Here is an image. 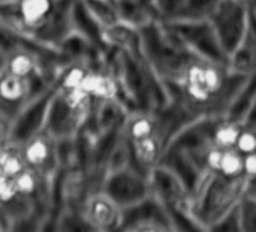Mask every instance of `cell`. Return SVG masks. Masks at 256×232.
<instances>
[{"mask_svg": "<svg viewBox=\"0 0 256 232\" xmlns=\"http://www.w3.org/2000/svg\"><path fill=\"white\" fill-rule=\"evenodd\" d=\"M14 180V186L18 194H24V196H30L35 198L40 190H41V184H42V176L40 175V172L34 168H24Z\"/></svg>", "mask_w": 256, "mask_h": 232, "instance_id": "20", "label": "cell"}, {"mask_svg": "<svg viewBox=\"0 0 256 232\" xmlns=\"http://www.w3.org/2000/svg\"><path fill=\"white\" fill-rule=\"evenodd\" d=\"M36 70H38V60L32 52L20 47L8 50L6 71L23 78H30L35 76Z\"/></svg>", "mask_w": 256, "mask_h": 232, "instance_id": "16", "label": "cell"}, {"mask_svg": "<svg viewBox=\"0 0 256 232\" xmlns=\"http://www.w3.org/2000/svg\"><path fill=\"white\" fill-rule=\"evenodd\" d=\"M254 100H256V71L252 72L246 78L242 88L240 89V92L235 95V98L229 104V107L224 113V120L235 121L242 126V120L246 118V114L248 113Z\"/></svg>", "mask_w": 256, "mask_h": 232, "instance_id": "13", "label": "cell"}, {"mask_svg": "<svg viewBox=\"0 0 256 232\" xmlns=\"http://www.w3.org/2000/svg\"><path fill=\"white\" fill-rule=\"evenodd\" d=\"M241 130H242V126L240 122L222 118L212 132V144L222 150L235 148Z\"/></svg>", "mask_w": 256, "mask_h": 232, "instance_id": "18", "label": "cell"}, {"mask_svg": "<svg viewBox=\"0 0 256 232\" xmlns=\"http://www.w3.org/2000/svg\"><path fill=\"white\" fill-rule=\"evenodd\" d=\"M89 108L90 106L80 108L72 107L65 100L64 92L60 89H56L48 104L44 132H47L56 140L76 138V134L86 122Z\"/></svg>", "mask_w": 256, "mask_h": 232, "instance_id": "6", "label": "cell"}, {"mask_svg": "<svg viewBox=\"0 0 256 232\" xmlns=\"http://www.w3.org/2000/svg\"><path fill=\"white\" fill-rule=\"evenodd\" d=\"M218 172L228 178L242 176L244 175V156L236 148L224 150Z\"/></svg>", "mask_w": 256, "mask_h": 232, "instance_id": "23", "label": "cell"}, {"mask_svg": "<svg viewBox=\"0 0 256 232\" xmlns=\"http://www.w3.org/2000/svg\"><path fill=\"white\" fill-rule=\"evenodd\" d=\"M140 53L160 82L182 84L187 68L198 58L160 20L138 29Z\"/></svg>", "mask_w": 256, "mask_h": 232, "instance_id": "1", "label": "cell"}, {"mask_svg": "<svg viewBox=\"0 0 256 232\" xmlns=\"http://www.w3.org/2000/svg\"><path fill=\"white\" fill-rule=\"evenodd\" d=\"M222 0H186L181 20H208Z\"/></svg>", "mask_w": 256, "mask_h": 232, "instance_id": "21", "label": "cell"}, {"mask_svg": "<svg viewBox=\"0 0 256 232\" xmlns=\"http://www.w3.org/2000/svg\"><path fill=\"white\" fill-rule=\"evenodd\" d=\"M16 194H17V190L14 186V180L0 172V205H4L10 202L11 199H14Z\"/></svg>", "mask_w": 256, "mask_h": 232, "instance_id": "28", "label": "cell"}, {"mask_svg": "<svg viewBox=\"0 0 256 232\" xmlns=\"http://www.w3.org/2000/svg\"><path fill=\"white\" fill-rule=\"evenodd\" d=\"M100 188L106 192L122 210L133 206L151 196L148 175L132 166L106 174Z\"/></svg>", "mask_w": 256, "mask_h": 232, "instance_id": "5", "label": "cell"}, {"mask_svg": "<svg viewBox=\"0 0 256 232\" xmlns=\"http://www.w3.org/2000/svg\"><path fill=\"white\" fill-rule=\"evenodd\" d=\"M242 156L247 154H254L256 152V130L253 128H247L242 127L240 138L236 140V146H235Z\"/></svg>", "mask_w": 256, "mask_h": 232, "instance_id": "27", "label": "cell"}, {"mask_svg": "<svg viewBox=\"0 0 256 232\" xmlns=\"http://www.w3.org/2000/svg\"><path fill=\"white\" fill-rule=\"evenodd\" d=\"M88 74V70L80 65V64H74L70 68H66V71H64V74L60 76V82H59V89L62 90H70V89H76L82 86V82L84 78V76Z\"/></svg>", "mask_w": 256, "mask_h": 232, "instance_id": "25", "label": "cell"}, {"mask_svg": "<svg viewBox=\"0 0 256 232\" xmlns=\"http://www.w3.org/2000/svg\"><path fill=\"white\" fill-rule=\"evenodd\" d=\"M246 194H247V196H252V198H256V178L248 180Z\"/></svg>", "mask_w": 256, "mask_h": 232, "instance_id": "31", "label": "cell"}, {"mask_svg": "<svg viewBox=\"0 0 256 232\" xmlns=\"http://www.w3.org/2000/svg\"><path fill=\"white\" fill-rule=\"evenodd\" d=\"M16 8L26 30H40L48 24L56 10V0H17Z\"/></svg>", "mask_w": 256, "mask_h": 232, "instance_id": "11", "label": "cell"}, {"mask_svg": "<svg viewBox=\"0 0 256 232\" xmlns=\"http://www.w3.org/2000/svg\"><path fill=\"white\" fill-rule=\"evenodd\" d=\"M238 205L234 206L229 212H226L218 222H216L210 228V230H224V232L241 230V218H240V206Z\"/></svg>", "mask_w": 256, "mask_h": 232, "instance_id": "26", "label": "cell"}, {"mask_svg": "<svg viewBox=\"0 0 256 232\" xmlns=\"http://www.w3.org/2000/svg\"><path fill=\"white\" fill-rule=\"evenodd\" d=\"M247 176L228 178L220 172L205 170L192 192L190 214L204 230L218 222L226 212L236 206L246 194Z\"/></svg>", "mask_w": 256, "mask_h": 232, "instance_id": "2", "label": "cell"}, {"mask_svg": "<svg viewBox=\"0 0 256 232\" xmlns=\"http://www.w3.org/2000/svg\"><path fill=\"white\" fill-rule=\"evenodd\" d=\"M82 2L88 12L90 14V17L101 28V32L113 29L114 26L120 24L114 0H82Z\"/></svg>", "mask_w": 256, "mask_h": 232, "instance_id": "15", "label": "cell"}, {"mask_svg": "<svg viewBox=\"0 0 256 232\" xmlns=\"http://www.w3.org/2000/svg\"><path fill=\"white\" fill-rule=\"evenodd\" d=\"M82 217L94 230L120 229L124 210L101 188L89 193L80 208Z\"/></svg>", "mask_w": 256, "mask_h": 232, "instance_id": "8", "label": "cell"}, {"mask_svg": "<svg viewBox=\"0 0 256 232\" xmlns=\"http://www.w3.org/2000/svg\"><path fill=\"white\" fill-rule=\"evenodd\" d=\"M124 130H125V136L132 142L140 140L158 134V121L150 113H138L126 121Z\"/></svg>", "mask_w": 256, "mask_h": 232, "instance_id": "17", "label": "cell"}, {"mask_svg": "<svg viewBox=\"0 0 256 232\" xmlns=\"http://www.w3.org/2000/svg\"><path fill=\"white\" fill-rule=\"evenodd\" d=\"M130 140V139H128ZM132 148V168L138 169L139 172L148 175L150 170L158 164L160 157L164 150V142L158 134L140 139V140H130Z\"/></svg>", "mask_w": 256, "mask_h": 232, "instance_id": "12", "label": "cell"}, {"mask_svg": "<svg viewBox=\"0 0 256 232\" xmlns=\"http://www.w3.org/2000/svg\"><path fill=\"white\" fill-rule=\"evenodd\" d=\"M154 11L160 22H176L182 18L186 0H152Z\"/></svg>", "mask_w": 256, "mask_h": 232, "instance_id": "22", "label": "cell"}, {"mask_svg": "<svg viewBox=\"0 0 256 232\" xmlns=\"http://www.w3.org/2000/svg\"><path fill=\"white\" fill-rule=\"evenodd\" d=\"M151 194L158 199L166 210H187L190 212L192 192L180 175L166 164H156L150 174Z\"/></svg>", "mask_w": 256, "mask_h": 232, "instance_id": "7", "label": "cell"}, {"mask_svg": "<svg viewBox=\"0 0 256 232\" xmlns=\"http://www.w3.org/2000/svg\"><path fill=\"white\" fill-rule=\"evenodd\" d=\"M244 176L248 180L256 178V152L244 156Z\"/></svg>", "mask_w": 256, "mask_h": 232, "instance_id": "30", "label": "cell"}, {"mask_svg": "<svg viewBox=\"0 0 256 232\" xmlns=\"http://www.w3.org/2000/svg\"><path fill=\"white\" fill-rule=\"evenodd\" d=\"M164 24L198 59L228 68L229 58L208 20H176Z\"/></svg>", "mask_w": 256, "mask_h": 232, "instance_id": "3", "label": "cell"}, {"mask_svg": "<svg viewBox=\"0 0 256 232\" xmlns=\"http://www.w3.org/2000/svg\"><path fill=\"white\" fill-rule=\"evenodd\" d=\"M223 152H224V150L216 146L214 144L208 148V151L205 154V166H206L208 170H212V172H218L220 170Z\"/></svg>", "mask_w": 256, "mask_h": 232, "instance_id": "29", "label": "cell"}, {"mask_svg": "<svg viewBox=\"0 0 256 232\" xmlns=\"http://www.w3.org/2000/svg\"><path fill=\"white\" fill-rule=\"evenodd\" d=\"M86 94H89L94 100H110L116 98L118 92V83L110 74H101V72H90L84 76L82 86H80Z\"/></svg>", "mask_w": 256, "mask_h": 232, "instance_id": "14", "label": "cell"}, {"mask_svg": "<svg viewBox=\"0 0 256 232\" xmlns=\"http://www.w3.org/2000/svg\"><path fill=\"white\" fill-rule=\"evenodd\" d=\"M20 150L26 164L36 169L42 178L56 172V168L59 166L56 139L47 132L36 133L23 145H20Z\"/></svg>", "mask_w": 256, "mask_h": 232, "instance_id": "10", "label": "cell"}, {"mask_svg": "<svg viewBox=\"0 0 256 232\" xmlns=\"http://www.w3.org/2000/svg\"><path fill=\"white\" fill-rule=\"evenodd\" d=\"M6 59H8V52H4L0 48V72L6 70Z\"/></svg>", "mask_w": 256, "mask_h": 232, "instance_id": "32", "label": "cell"}, {"mask_svg": "<svg viewBox=\"0 0 256 232\" xmlns=\"http://www.w3.org/2000/svg\"><path fill=\"white\" fill-rule=\"evenodd\" d=\"M0 212H2V205H0Z\"/></svg>", "mask_w": 256, "mask_h": 232, "instance_id": "34", "label": "cell"}, {"mask_svg": "<svg viewBox=\"0 0 256 232\" xmlns=\"http://www.w3.org/2000/svg\"><path fill=\"white\" fill-rule=\"evenodd\" d=\"M8 2H16V0H0V5H4V4H8Z\"/></svg>", "mask_w": 256, "mask_h": 232, "instance_id": "33", "label": "cell"}, {"mask_svg": "<svg viewBox=\"0 0 256 232\" xmlns=\"http://www.w3.org/2000/svg\"><path fill=\"white\" fill-rule=\"evenodd\" d=\"M120 229L124 230H170L174 229L164 205L152 194L124 210Z\"/></svg>", "mask_w": 256, "mask_h": 232, "instance_id": "9", "label": "cell"}, {"mask_svg": "<svg viewBox=\"0 0 256 232\" xmlns=\"http://www.w3.org/2000/svg\"><path fill=\"white\" fill-rule=\"evenodd\" d=\"M238 206H240L241 230L256 232V198L244 194Z\"/></svg>", "mask_w": 256, "mask_h": 232, "instance_id": "24", "label": "cell"}, {"mask_svg": "<svg viewBox=\"0 0 256 232\" xmlns=\"http://www.w3.org/2000/svg\"><path fill=\"white\" fill-rule=\"evenodd\" d=\"M24 168H28L22 150L17 145L6 144L2 148V163H0V172L10 178H16Z\"/></svg>", "mask_w": 256, "mask_h": 232, "instance_id": "19", "label": "cell"}, {"mask_svg": "<svg viewBox=\"0 0 256 232\" xmlns=\"http://www.w3.org/2000/svg\"><path fill=\"white\" fill-rule=\"evenodd\" d=\"M228 58L246 41L250 30V8L238 0H222L208 18Z\"/></svg>", "mask_w": 256, "mask_h": 232, "instance_id": "4", "label": "cell"}]
</instances>
